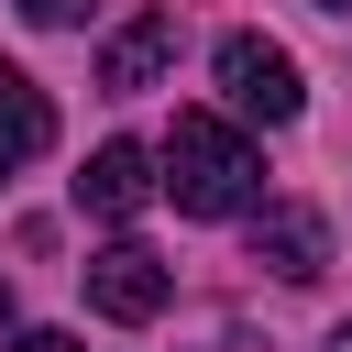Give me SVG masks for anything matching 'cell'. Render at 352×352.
Instances as JSON below:
<instances>
[{
    "label": "cell",
    "instance_id": "6da1fadb",
    "mask_svg": "<svg viewBox=\"0 0 352 352\" xmlns=\"http://www.w3.org/2000/svg\"><path fill=\"white\" fill-rule=\"evenodd\" d=\"M165 198H176L187 220H242V209H264V154H253L231 121L176 110V132H165Z\"/></svg>",
    "mask_w": 352,
    "mask_h": 352
},
{
    "label": "cell",
    "instance_id": "7a4b0ae2",
    "mask_svg": "<svg viewBox=\"0 0 352 352\" xmlns=\"http://www.w3.org/2000/svg\"><path fill=\"white\" fill-rule=\"evenodd\" d=\"M220 88H231L242 121H297L308 110V77H297V55L275 33H220Z\"/></svg>",
    "mask_w": 352,
    "mask_h": 352
},
{
    "label": "cell",
    "instance_id": "3957f363",
    "mask_svg": "<svg viewBox=\"0 0 352 352\" xmlns=\"http://www.w3.org/2000/svg\"><path fill=\"white\" fill-rule=\"evenodd\" d=\"M77 275H88V308H99V319H121V330H143V319L165 308V286H176V275H165L143 242H110V253H88Z\"/></svg>",
    "mask_w": 352,
    "mask_h": 352
},
{
    "label": "cell",
    "instance_id": "277c9868",
    "mask_svg": "<svg viewBox=\"0 0 352 352\" xmlns=\"http://www.w3.org/2000/svg\"><path fill=\"white\" fill-rule=\"evenodd\" d=\"M154 187H165V176H154L143 143H99V154L77 165V209H88V220H132V209H154Z\"/></svg>",
    "mask_w": 352,
    "mask_h": 352
},
{
    "label": "cell",
    "instance_id": "5b68a950",
    "mask_svg": "<svg viewBox=\"0 0 352 352\" xmlns=\"http://www.w3.org/2000/svg\"><path fill=\"white\" fill-rule=\"evenodd\" d=\"M165 66H176V11H143V22H121V33L99 44V88H110V99L154 88Z\"/></svg>",
    "mask_w": 352,
    "mask_h": 352
},
{
    "label": "cell",
    "instance_id": "8992f818",
    "mask_svg": "<svg viewBox=\"0 0 352 352\" xmlns=\"http://www.w3.org/2000/svg\"><path fill=\"white\" fill-rule=\"evenodd\" d=\"M253 264H275L286 286H308V275L330 264V231H319V209H264V220H253Z\"/></svg>",
    "mask_w": 352,
    "mask_h": 352
},
{
    "label": "cell",
    "instance_id": "52a82bcc",
    "mask_svg": "<svg viewBox=\"0 0 352 352\" xmlns=\"http://www.w3.org/2000/svg\"><path fill=\"white\" fill-rule=\"evenodd\" d=\"M44 143H55V99H44L22 66H0V176H22Z\"/></svg>",
    "mask_w": 352,
    "mask_h": 352
},
{
    "label": "cell",
    "instance_id": "ba28073f",
    "mask_svg": "<svg viewBox=\"0 0 352 352\" xmlns=\"http://www.w3.org/2000/svg\"><path fill=\"white\" fill-rule=\"evenodd\" d=\"M11 352H88V341H77V330H22Z\"/></svg>",
    "mask_w": 352,
    "mask_h": 352
},
{
    "label": "cell",
    "instance_id": "9c48e42d",
    "mask_svg": "<svg viewBox=\"0 0 352 352\" xmlns=\"http://www.w3.org/2000/svg\"><path fill=\"white\" fill-rule=\"evenodd\" d=\"M88 0H22V22H77Z\"/></svg>",
    "mask_w": 352,
    "mask_h": 352
},
{
    "label": "cell",
    "instance_id": "30bf717a",
    "mask_svg": "<svg viewBox=\"0 0 352 352\" xmlns=\"http://www.w3.org/2000/svg\"><path fill=\"white\" fill-rule=\"evenodd\" d=\"M0 341H11V275H0Z\"/></svg>",
    "mask_w": 352,
    "mask_h": 352
},
{
    "label": "cell",
    "instance_id": "8fae6325",
    "mask_svg": "<svg viewBox=\"0 0 352 352\" xmlns=\"http://www.w3.org/2000/svg\"><path fill=\"white\" fill-rule=\"evenodd\" d=\"M330 352H352V319H341V330H330Z\"/></svg>",
    "mask_w": 352,
    "mask_h": 352
},
{
    "label": "cell",
    "instance_id": "7c38bea8",
    "mask_svg": "<svg viewBox=\"0 0 352 352\" xmlns=\"http://www.w3.org/2000/svg\"><path fill=\"white\" fill-rule=\"evenodd\" d=\"M308 11H352V0H308Z\"/></svg>",
    "mask_w": 352,
    "mask_h": 352
}]
</instances>
